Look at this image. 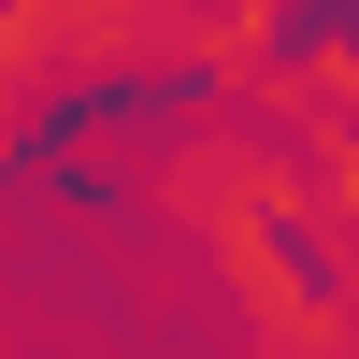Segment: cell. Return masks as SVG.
Masks as SVG:
<instances>
[{"label": "cell", "mask_w": 359, "mask_h": 359, "mask_svg": "<svg viewBox=\"0 0 359 359\" xmlns=\"http://www.w3.org/2000/svg\"><path fill=\"white\" fill-rule=\"evenodd\" d=\"M259 245H273V273L302 287V302H331V287H345V259H331V230H316V216H259Z\"/></svg>", "instance_id": "cell-1"}]
</instances>
